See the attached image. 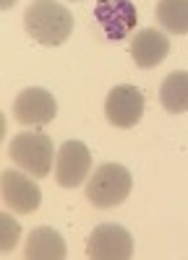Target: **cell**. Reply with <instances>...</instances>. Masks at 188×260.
Listing matches in <instances>:
<instances>
[{
  "mask_svg": "<svg viewBox=\"0 0 188 260\" xmlns=\"http://www.w3.org/2000/svg\"><path fill=\"white\" fill-rule=\"evenodd\" d=\"M157 21L170 34H188V0H159Z\"/></svg>",
  "mask_w": 188,
  "mask_h": 260,
  "instance_id": "obj_13",
  "label": "cell"
},
{
  "mask_svg": "<svg viewBox=\"0 0 188 260\" xmlns=\"http://www.w3.org/2000/svg\"><path fill=\"white\" fill-rule=\"evenodd\" d=\"M3 201L11 211L29 216L39 208V187L34 185V180H29L26 175H21L16 169H6L3 172Z\"/></svg>",
  "mask_w": 188,
  "mask_h": 260,
  "instance_id": "obj_9",
  "label": "cell"
},
{
  "mask_svg": "<svg viewBox=\"0 0 188 260\" xmlns=\"http://www.w3.org/2000/svg\"><path fill=\"white\" fill-rule=\"evenodd\" d=\"M159 104L165 107V112H170V115L188 112V71H175L162 81Z\"/></svg>",
  "mask_w": 188,
  "mask_h": 260,
  "instance_id": "obj_12",
  "label": "cell"
},
{
  "mask_svg": "<svg viewBox=\"0 0 188 260\" xmlns=\"http://www.w3.org/2000/svg\"><path fill=\"white\" fill-rule=\"evenodd\" d=\"M55 112H58V102L47 89H24L13 102V117L21 125L42 127L52 122Z\"/></svg>",
  "mask_w": 188,
  "mask_h": 260,
  "instance_id": "obj_7",
  "label": "cell"
},
{
  "mask_svg": "<svg viewBox=\"0 0 188 260\" xmlns=\"http://www.w3.org/2000/svg\"><path fill=\"white\" fill-rule=\"evenodd\" d=\"M94 16L99 21V26L104 31V37H110L115 42L125 39L133 29H136V6L131 0H99Z\"/></svg>",
  "mask_w": 188,
  "mask_h": 260,
  "instance_id": "obj_8",
  "label": "cell"
},
{
  "mask_svg": "<svg viewBox=\"0 0 188 260\" xmlns=\"http://www.w3.org/2000/svg\"><path fill=\"white\" fill-rule=\"evenodd\" d=\"M24 29L39 45L58 47L71 37L73 16L58 0H32V6L24 11Z\"/></svg>",
  "mask_w": 188,
  "mask_h": 260,
  "instance_id": "obj_1",
  "label": "cell"
},
{
  "mask_svg": "<svg viewBox=\"0 0 188 260\" xmlns=\"http://www.w3.org/2000/svg\"><path fill=\"white\" fill-rule=\"evenodd\" d=\"M167 52H170V42L159 29H141L131 42V57L144 71L159 65L167 57Z\"/></svg>",
  "mask_w": 188,
  "mask_h": 260,
  "instance_id": "obj_10",
  "label": "cell"
},
{
  "mask_svg": "<svg viewBox=\"0 0 188 260\" xmlns=\"http://www.w3.org/2000/svg\"><path fill=\"white\" fill-rule=\"evenodd\" d=\"M87 255L92 260H128L133 255V237L120 224H99L87 242Z\"/></svg>",
  "mask_w": 188,
  "mask_h": 260,
  "instance_id": "obj_4",
  "label": "cell"
},
{
  "mask_svg": "<svg viewBox=\"0 0 188 260\" xmlns=\"http://www.w3.org/2000/svg\"><path fill=\"white\" fill-rule=\"evenodd\" d=\"M8 156L21 172H26L32 177H47L52 169V141L47 133L39 130H26L18 133L11 146H8Z\"/></svg>",
  "mask_w": 188,
  "mask_h": 260,
  "instance_id": "obj_3",
  "label": "cell"
},
{
  "mask_svg": "<svg viewBox=\"0 0 188 260\" xmlns=\"http://www.w3.org/2000/svg\"><path fill=\"white\" fill-rule=\"evenodd\" d=\"M92 169V154L81 141H66L58 151L55 180L60 187H78Z\"/></svg>",
  "mask_w": 188,
  "mask_h": 260,
  "instance_id": "obj_6",
  "label": "cell"
},
{
  "mask_svg": "<svg viewBox=\"0 0 188 260\" xmlns=\"http://www.w3.org/2000/svg\"><path fill=\"white\" fill-rule=\"evenodd\" d=\"M24 255L29 260H63L66 257V242H63V237L55 229L37 226L32 229L29 240H26Z\"/></svg>",
  "mask_w": 188,
  "mask_h": 260,
  "instance_id": "obj_11",
  "label": "cell"
},
{
  "mask_svg": "<svg viewBox=\"0 0 188 260\" xmlns=\"http://www.w3.org/2000/svg\"><path fill=\"white\" fill-rule=\"evenodd\" d=\"M131 187H133L131 172L123 164L108 161V164L97 167L94 175L89 177L87 198L97 208H115L131 195Z\"/></svg>",
  "mask_w": 188,
  "mask_h": 260,
  "instance_id": "obj_2",
  "label": "cell"
},
{
  "mask_svg": "<svg viewBox=\"0 0 188 260\" xmlns=\"http://www.w3.org/2000/svg\"><path fill=\"white\" fill-rule=\"evenodd\" d=\"M144 104L146 99L141 89H136L131 83H123V86H115L108 94V99H104V115L115 127H133L144 115Z\"/></svg>",
  "mask_w": 188,
  "mask_h": 260,
  "instance_id": "obj_5",
  "label": "cell"
}]
</instances>
